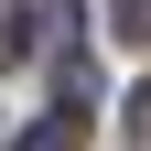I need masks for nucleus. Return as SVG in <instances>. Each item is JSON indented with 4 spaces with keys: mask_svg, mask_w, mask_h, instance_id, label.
<instances>
[{
    "mask_svg": "<svg viewBox=\"0 0 151 151\" xmlns=\"http://www.w3.org/2000/svg\"><path fill=\"white\" fill-rule=\"evenodd\" d=\"M22 151H86V108H54V119L22 129Z\"/></svg>",
    "mask_w": 151,
    "mask_h": 151,
    "instance_id": "nucleus-1",
    "label": "nucleus"
},
{
    "mask_svg": "<svg viewBox=\"0 0 151 151\" xmlns=\"http://www.w3.org/2000/svg\"><path fill=\"white\" fill-rule=\"evenodd\" d=\"M32 22H43V54H76V0H32Z\"/></svg>",
    "mask_w": 151,
    "mask_h": 151,
    "instance_id": "nucleus-2",
    "label": "nucleus"
},
{
    "mask_svg": "<svg viewBox=\"0 0 151 151\" xmlns=\"http://www.w3.org/2000/svg\"><path fill=\"white\" fill-rule=\"evenodd\" d=\"M108 32L119 43H151V0H108Z\"/></svg>",
    "mask_w": 151,
    "mask_h": 151,
    "instance_id": "nucleus-3",
    "label": "nucleus"
},
{
    "mask_svg": "<svg viewBox=\"0 0 151 151\" xmlns=\"http://www.w3.org/2000/svg\"><path fill=\"white\" fill-rule=\"evenodd\" d=\"M0 54H11V32H0Z\"/></svg>",
    "mask_w": 151,
    "mask_h": 151,
    "instance_id": "nucleus-4",
    "label": "nucleus"
}]
</instances>
